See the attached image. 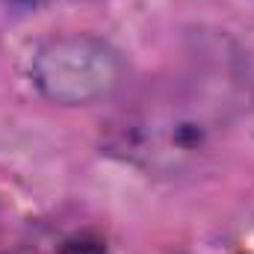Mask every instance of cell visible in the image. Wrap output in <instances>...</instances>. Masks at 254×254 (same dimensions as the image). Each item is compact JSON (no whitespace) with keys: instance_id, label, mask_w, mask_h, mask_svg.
Here are the masks:
<instances>
[{"instance_id":"cell-1","label":"cell","mask_w":254,"mask_h":254,"mask_svg":"<svg viewBox=\"0 0 254 254\" xmlns=\"http://www.w3.org/2000/svg\"><path fill=\"white\" fill-rule=\"evenodd\" d=\"M122 77L119 54L95 36H63L48 42L33 60L39 92L57 104H92L116 89Z\"/></svg>"},{"instance_id":"cell-2","label":"cell","mask_w":254,"mask_h":254,"mask_svg":"<svg viewBox=\"0 0 254 254\" xmlns=\"http://www.w3.org/2000/svg\"><path fill=\"white\" fill-rule=\"evenodd\" d=\"M60 254H107V246L98 243V240H89V237H80V240H68Z\"/></svg>"}]
</instances>
